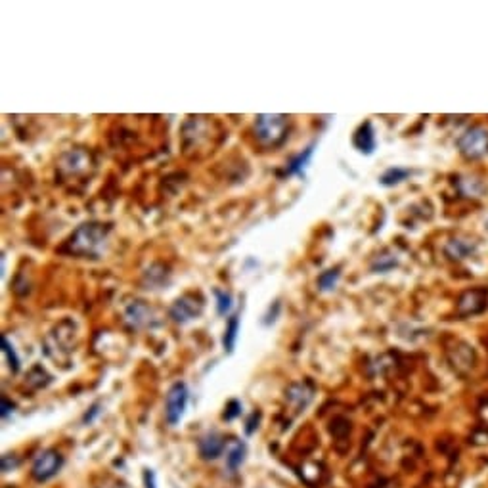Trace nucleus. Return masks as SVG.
Masks as SVG:
<instances>
[{
	"instance_id": "obj_1",
	"label": "nucleus",
	"mask_w": 488,
	"mask_h": 488,
	"mask_svg": "<svg viewBox=\"0 0 488 488\" xmlns=\"http://www.w3.org/2000/svg\"><path fill=\"white\" fill-rule=\"evenodd\" d=\"M109 226L98 222H86L73 232L69 238V251L83 258H100L106 247Z\"/></svg>"
},
{
	"instance_id": "obj_2",
	"label": "nucleus",
	"mask_w": 488,
	"mask_h": 488,
	"mask_svg": "<svg viewBox=\"0 0 488 488\" xmlns=\"http://www.w3.org/2000/svg\"><path fill=\"white\" fill-rule=\"evenodd\" d=\"M255 136L264 145L282 144L287 136V117L280 113H261L255 119Z\"/></svg>"
},
{
	"instance_id": "obj_3",
	"label": "nucleus",
	"mask_w": 488,
	"mask_h": 488,
	"mask_svg": "<svg viewBox=\"0 0 488 488\" xmlns=\"http://www.w3.org/2000/svg\"><path fill=\"white\" fill-rule=\"evenodd\" d=\"M205 309L203 297L201 295H196V293H186L182 297H179L172 307L169 309V316H171L172 322L177 323H188L191 320L201 316V312Z\"/></svg>"
},
{
	"instance_id": "obj_4",
	"label": "nucleus",
	"mask_w": 488,
	"mask_h": 488,
	"mask_svg": "<svg viewBox=\"0 0 488 488\" xmlns=\"http://www.w3.org/2000/svg\"><path fill=\"white\" fill-rule=\"evenodd\" d=\"M458 148L463 157L481 159L488 153V131L482 126H473L460 136Z\"/></svg>"
},
{
	"instance_id": "obj_5",
	"label": "nucleus",
	"mask_w": 488,
	"mask_h": 488,
	"mask_svg": "<svg viewBox=\"0 0 488 488\" xmlns=\"http://www.w3.org/2000/svg\"><path fill=\"white\" fill-rule=\"evenodd\" d=\"M188 400H190V391L186 387V383H174L165 396V417L171 425H177L182 419Z\"/></svg>"
},
{
	"instance_id": "obj_6",
	"label": "nucleus",
	"mask_w": 488,
	"mask_h": 488,
	"mask_svg": "<svg viewBox=\"0 0 488 488\" xmlns=\"http://www.w3.org/2000/svg\"><path fill=\"white\" fill-rule=\"evenodd\" d=\"M64 465V458H61L60 452L56 450H47L35 460L33 469H31V475H33L35 481L44 482L48 479H52L54 475H58V471Z\"/></svg>"
},
{
	"instance_id": "obj_7",
	"label": "nucleus",
	"mask_w": 488,
	"mask_h": 488,
	"mask_svg": "<svg viewBox=\"0 0 488 488\" xmlns=\"http://www.w3.org/2000/svg\"><path fill=\"white\" fill-rule=\"evenodd\" d=\"M126 322L132 328H153L157 326V314L145 301H132L125 309Z\"/></svg>"
},
{
	"instance_id": "obj_8",
	"label": "nucleus",
	"mask_w": 488,
	"mask_h": 488,
	"mask_svg": "<svg viewBox=\"0 0 488 488\" xmlns=\"http://www.w3.org/2000/svg\"><path fill=\"white\" fill-rule=\"evenodd\" d=\"M488 307V291L487 290H471L465 291L460 301H458V312L460 316H475L484 312Z\"/></svg>"
},
{
	"instance_id": "obj_9",
	"label": "nucleus",
	"mask_w": 488,
	"mask_h": 488,
	"mask_svg": "<svg viewBox=\"0 0 488 488\" xmlns=\"http://www.w3.org/2000/svg\"><path fill=\"white\" fill-rule=\"evenodd\" d=\"M352 144L364 155H371L374 153V150H376V132H374V126H371L369 121H366V123L358 126V131L352 136Z\"/></svg>"
},
{
	"instance_id": "obj_10",
	"label": "nucleus",
	"mask_w": 488,
	"mask_h": 488,
	"mask_svg": "<svg viewBox=\"0 0 488 488\" xmlns=\"http://www.w3.org/2000/svg\"><path fill=\"white\" fill-rule=\"evenodd\" d=\"M477 251V242L471 238H463V236H458V238H452L446 245V255L450 258H456V261H463V258L475 255Z\"/></svg>"
},
{
	"instance_id": "obj_11",
	"label": "nucleus",
	"mask_w": 488,
	"mask_h": 488,
	"mask_svg": "<svg viewBox=\"0 0 488 488\" xmlns=\"http://www.w3.org/2000/svg\"><path fill=\"white\" fill-rule=\"evenodd\" d=\"M169 284H171V272L163 264H152L144 272L145 290H161Z\"/></svg>"
},
{
	"instance_id": "obj_12",
	"label": "nucleus",
	"mask_w": 488,
	"mask_h": 488,
	"mask_svg": "<svg viewBox=\"0 0 488 488\" xmlns=\"http://www.w3.org/2000/svg\"><path fill=\"white\" fill-rule=\"evenodd\" d=\"M88 163H90V157L86 155V152H83V150H71V152L61 155L60 169L66 171L67 174H77V172L85 171Z\"/></svg>"
},
{
	"instance_id": "obj_13",
	"label": "nucleus",
	"mask_w": 488,
	"mask_h": 488,
	"mask_svg": "<svg viewBox=\"0 0 488 488\" xmlns=\"http://www.w3.org/2000/svg\"><path fill=\"white\" fill-rule=\"evenodd\" d=\"M225 450V439L218 433H207L199 441V454L203 460H217Z\"/></svg>"
},
{
	"instance_id": "obj_14",
	"label": "nucleus",
	"mask_w": 488,
	"mask_h": 488,
	"mask_svg": "<svg viewBox=\"0 0 488 488\" xmlns=\"http://www.w3.org/2000/svg\"><path fill=\"white\" fill-rule=\"evenodd\" d=\"M314 148H316V144L312 142V144L304 148L303 152L297 153L295 157L291 159L290 163H287V167H285V177H291V174H303L304 169L309 167L310 159L314 155Z\"/></svg>"
},
{
	"instance_id": "obj_15",
	"label": "nucleus",
	"mask_w": 488,
	"mask_h": 488,
	"mask_svg": "<svg viewBox=\"0 0 488 488\" xmlns=\"http://www.w3.org/2000/svg\"><path fill=\"white\" fill-rule=\"evenodd\" d=\"M287 398H290L291 404H295V406L301 410L310 403V398H312V389H310L307 383H295V385H291L290 391H287Z\"/></svg>"
},
{
	"instance_id": "obj_16",
	"label": "nucleus",
	"mask_w": 488,
	"mask_h": 488,
	"mask_svg": "<svg viewBox=\"0 0 488 488\" xmlns=\"http://www.w3.org/2000/svg\"><path fill=\"white\" fill-rule=\"evenodd\" d=\"M410 174H412L410 169H403V167H391V169H387V171L381 174L379 184L385 186V188H393V186L404 182V180L408 179Z\"/></svg>"
},
{
	"instance_id": "obj_17",
	"label": "nucleus",
	"mask_w": 488,
	"mask_h": 488,
	"mask_svg": "<svg viewBox=\"0 0 488 488\" xmlns=\"http://www.w3.org/2000/svg\"><path fill=\"white\" fill-rule=\"evenodd\" d=\"M238 331H239V316L238 314H234V316L228 320V323H226L225 335H222V347H225V350L228 352V355L234 352V347H236V341H238Z\"/></svg>"
},
{
	"instance_id": "obj_18",
	"label": "nucleus",
	"mask_w": 488,
	"mask_h": 488,
	"mask_svg": "<svg viewBox=\"0 0 488 488\" xmlns=\"http://www.w3.org/2000/svg\"><path fill=\"white\" fill-rule=\"evenodd\" d=\"M245 452H247V448H245L244 442H236V444L230 448V452H228V456H226V468L230 469L232 473H236L239 465L244 463Z\"/></svg>"
},
{
	"instance_id": "obj_19",
	"label": "nucleus",
	"mask_w": 488,
	"mask_h": 488,
	"mask_svg": "<svg viewBox=\"0 0 488 488\" xmlns=\"http://www.w3.org/2000/svg\"><path fill=\"white\" fill-rule=\"evenodd\" d=\"M339 278H341V270H339V268H330V270L322 272V274L318 276V287H320V291L335 290Z\"/></svg>"
},
{
	"instance_id": "obj_20",
	"label": "nucleus",
	"mask_w": 488,
	"mask_h": 488,
	"mask_svg": "<svg viewBox=\"0 0 488 488\" xmlns=\"http://www.w3.org/2000/svg\"><path fill=\"white\" fill-rule=\"evenodd\" d=\"M0 343H2V352L6 355V360H8V366H10V369H12L13 374H18L20 371V357L16 355V350H13V345L8 341L6 335H2V339H0Z\"/></svg>"
},
{
	"instance_id": "obj_21",
	"label": "nucleus",
	"mask_w": 488,
	"mask_h": 488,
	"mask_svg": "<svg viewBox=\"0 0 488 488\" xmlns=\"http://www.w3.org/2000/svg\"><path fill=\"white\" fill-rule=\"evenodd\" d=\"M215 297H217V314L218 316H226L234 307V299L228 291L215 290Z\"/></svg>"
},
{
	"instance_id": "obj_22",
	"label": "nucleus",
	"mask_w": 488,
	"mask_h": 488,
	"mask_svg": "<svg viewBox=\"0 0 488 488\" xmlns=\"http://www.w3.org/2000/svg\"><path fill=\"white\" fill-rule=\"evenodd\" d=\"M398 264V258L396 255H391V253H385V255H379V257L371 263V270L374 272H389L391 268H395Z\"/></svg>"
},
{
	"instance_id": "obj_23",
	"label": "nucleus",
	"mask_w": 488,
	"mask_h": 488,
	"mask_svg": "<svg viewBox=\"0 0 488 488\" xmlns=\"http://www.w3.org/2000/svg\"><path fill=\"white\" fill-rule=\"evenodd\" d=\"M239 414H242V404H239L238 400H232V403L226 406L225 419L232 422V419H234V417H238Z\"/></svg>"
},
{
	"instance_id": "obj_24",
	"label": "nucleus",
	"mask_w": 488,
	"mask_h": 488,
	"mask_svg": "<svg viewBox=\"0 0 488 488\" xmlns=\"http://www.w3.org/2000/svg\"><path fill=\"white\" fill-rule=\"evenodd\" d=\"M18 468V460H16V456H2V471L4 473H10L12 469Z\"/></svg>"
},
{
	"instance_id": "obj_25",
	"label": "nucleus",
	"mask_w": 488,
	"mask_h": 488,
	"mask_svg": "<svg viewBox=\"0 0 488 488\" xmlns=\"http://www.w3.org/2000/svg\"><path fill=\"white\" fill-rule=\"evenodd\" d=\"M280 309H282V304H280V301H276V307H274V310H272V307L268 309V314H266V320H264V323L268 326V323H272V322H276V316L280 314Z\"/></svg>"
},
{
	"instance_id": "obj_26",
	"label": "nucleus",
	"mask_w": 488,
	"mask_h": 488,
	"mask_svg": "<svg viewBox=\"0 0 488 488\" xmlns=\"http://www.w3.org/2000/svg\"><path fill=\"white\" fill-rule=\"evenodd\" d=\"M0 404H2V417L6 419V417L10 416V412H13V404H10V400H8L6 396H2Z\"/></svg>"
},
{
	"instance_id": "obj_27",
	"label": "nucleus",
	"mask_w": 488,
	"mask_h": 488,
	"mask_svg": "<svg viewBox=\"0 0 488 488\" xmlns=\"http://www.w3.org/2000/svg\"><path fill=\"white\" fill-rule=\"evenodd\" d=\"M144 482H145V488H155V475H153V471H150V469H145V471H144Z\"/></svg>"
},
{
	"instance_id": "obj_28",
	"label": "nucleus",
	"mask_w": 488,
	"mask_h": 488,
	"mask_svg": "<svg viewBox=\"0 0 488 488\" xmlns=\"http://www.w3.org/2000/svg\"><path fill=\"white\" fill-rule=\"evenodd\" d=\"M258 417H261L258 414H253V416H251V419L247 422V435H251V433L255 431V427H258V425H255V419H258Z\"/></svg>"
},
{
	"instance_id": "obj_29",
	"label": "nucleus",
	"mask_w": 488,
	"mask_h": 488,
	"mask_svg": "<svg viewBox=\"0 0 488 488\" xmlns=\"http://www.w3.org/2000/svg\"><path fill=\"white\" fill-rule=\"evenodd\" d=\"M487 228H488V220H487Z\"/></svg>"
}]
</instances>
